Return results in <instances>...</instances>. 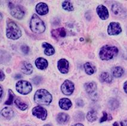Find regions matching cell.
I'll return each mask as SVG.
<instances>
[{
    "label": "cell",
    "instance_id": "obj_23",
    "mask_svg": "<svg viewBox=\"0 0 127 126\" xmlns=\"http://www.w3.org/2000/svg\"><path fill=\"white\" fill-rule=\"evenodd\" d=\"M84 67L85 73L88 75H92V74L95 73V68H94V67L93 66V65L90 63H86L84 64Z\"/></svg>",
    "mask_w": 127,
    "mask_h": 126
},
{
    "label": "cell",
    "instance_id": "obj_28",
    "mask_svg": "<svg viewBox=\"0 0 127 126\" xmlns=\"http://www.w3.org/2000/svg\"><path fill=\"white\" fill-rule=\"evenodd\" d=\"M112 11L116 15H120L122 14V8L118 4H113L112 7Z\"/></svg>",
    "mask_w": 127,
    "mask_h": 126
},
{
    "label": "cell",
    "instance_id": "obj_42",
    "mask_svg": "<svg viewBox=\"0 0 127 126\" xmlns=\"http://www.w3.org/2000/svg\"><path fill=\"white\" fill-rule=\"evenodd\" d=\"M44 126H50V124H45V125H44Z\"/></svg>",
    "mask_w": 127,
    "mask_h": 126
},
{
    "label": "cell",
    "instance_id": "obj_27",
    "mask_svg": "<svg viewBox=\"0 0 127 126\" xmlns=\"http://www.w3.org/2000/svg\"><path fill=\"white\" fill-rule=\"evenodd\" d=\"M62 7L63 9L68 11H72L74 10L72 4L68 1H64L62 2Z\"/></svg>",
    "mask_w": 127,
    "mask_h": 126
},
{
    "label": "cell",
    "instance_id": "obj_26",
    "mask_svg": "<svg viewBox=\"0 0 127 126\" xmlns=\"http://www.w3.org/2000/svg\"><path fill=\"white\" fill-rule=\"evenodd\" d=\"M14 104H16V105L17 106V108H19V109H21L22 111L26 110V109L28 108L27 104H26L23 102H22L20 99H16V100L14 101Z\"/></svg>",
    "mask_w": 127,
    "mask_h": 126
},
{
    "label": "cell",
    "instance_id": "obj_16",
    "mask_svg": "<svg viewBox=\"0 0 127 126\" xmlns=\"http://www.w3.org/2000/svg\"><path fill=\"white\" fill-rule=\"evenodd\" d=\"M72 104L70 99L67 98H62L59 101V106L62 109L69 110L72 106Z\"/></svg>",
    "mask_w": 127,
    "mask_h": 126
},
{
    "label": "cell",
    "instance_id": "obj_3",
    "mask_svg": "<svg viewBox=\"0 0 127 126\" xmlns=\"http://www.w3.org/2000/svg\"><path fill=\"white\" fill-rule=\"evenodd\" d=\"M34 101L39 105H48L52 101V96L47 90L39 89L35 93Z\"/></svg>",
    "mask_w": 127,
    "mask_h": 126
},
{
    "label": "cell",
    "instance_id": "obj_32",
    "mask_svg": "<svg viewBox=\"0 0 127 126\" xmlns=\"http://www.w3.org/2000/svg\"><path fill=\"white\" fill-rule=\"evenodd\" d=\"M29 47L27 45H22L21 46V50L22 51V52L25 54H27L29 53Z\"/></svg>",
    "mask_w": 127,
    "mask_h": 126
},
{
    "label": "cell",
    "instance_id": "obj_30",
    "mask_svg": "<svg viewBox=\"0 0 127 126\" xmlns=\"http://www.w3.org/2000/svg\"><path fill=\"white\" fill-rule=\"evenodd\" d=\"M74 118L76 120H78V121H82L84 119V115L83 113L81 112H78V113L76 114Z\"/></svg>",
    "mask_w": 127,
    "mask_h": 126
},
{
    "label": "cell",
    "instance_id": "obj_37",
    "mask_svg": "<svg viewBox=\"0 0 127 126\" xmlns=\"http://www.w3.org/2000/svg\"><path fill=\"white\" fill-rule=\"evenodd\" d=\"M121 126H127V120H124L121 122Z\"/></svg>",
    "mask_w": 127,
    "mask_h": 126
},
{
    "label": "cell",
    "instance_id": "obj_40",
    "mask_svg": "<svg viewBox=\"0 0 127 126\" xmlns=\"http://www.w3.org/2000/svg\"><path fill=\"white\" fill-rule=\"evenodd\" d=\"M1 97L2 98V87L1 86Z\"/></svg>",
    "mask_w": 127,
    "mask_h": 126
},
{
    "label": "cell",
    "instance_id": "obj_17",
    "mask_svg": "<svg viewBox=\"0 0 127 126\" xmlns=\"http://www.w3.org/2000/svg\"><path fill=\"white\" fill-rule=\"evenodd\" d=\"M69 118V115L68 114L64 113V112H61L59 113L57 115L56 120H57V123L60 124H65L66 123H68Z\"/></svg>",
    "mask_w": 127,
    "mask_h": 126
},
{
    "label": "cell",
    "instance_id": "obj_43",
    "mask_svg": "<svg viewBox=\"0 0 127 126\" xmlns=\"http://www.w3.org/2000/svg\"></svg>",
    "mask_w": 127,
    "mask_h": 126
},
{
    "label": "cell",
    "instance_id": "obj_15",
    "mask_svg": "<svg viewBox=\"0 0 127 126\" xmlns=\"http://www.w3.org/2000/svg\"><path fill=\"white\" fill-rule=\"evenodd\" d=\"M35 65L38 69L39 70H45L47 68L48 65V61L46 59L44 58H38L35 61Z\"/></svg>",
    "mask_w": 127,
    "mask_h": 126
},
{
    "label": "cell",
    "instance_id": "obj_29",
    "mask_svg": "<svg viewBox=\"0 0 127 126\" xmlns=\"http://www.w3.org/2000/svg\"><path fill=\"white\" fill-rule=\"evenodd\" d=\"M15 97V95L14 94L12 90L11 89L8 90V98L7 100L5 102V105H11L13 103V101H14V98Z\"/></svg>",
    "mask_w": 127,
    "mask_h": 126
},
{
    "label": "cell",
    "instance_id": "obj_38",
    "mask_svg": "<svg viewBox=\"0 0 127 126\" xmlns=\"http://www.w3.org/2000/svg\"><path fill=\"white\" fill-rule=\"evenodd\" d=\"M72 126H84V125H83V124H81V123H78V124H74V125H73Z\"/></svg>",
    "mask_w": 127,
    "mask_h": 126
},
{
    "label": "cell",
    "instance_id": "obj_31",
    "mask_svg": "<svg viewBox=\"0 0 127 126\" xmlns=\"http://www.w3.org/2000/svg\"><path fill=\"white\" fill-rule=\"evenodd\" d=\"M103 115L100 120V123L104 122V121H107V120H109V118L108 117V115H107V114L106 113V112H105V111H103Z\"/></svg>",
    "mask_w": 127,
    "mask_h": 126
},
{
    "label": "cell",
    "instance_id": "obj_9",
    "mask_svg": "<svg viewBox=\"0 0 127 126\" xmlns=\"http://www.w3.org/2000/svg\"><path fill=\"white\" fill-rule=\"evenodd\" d=\"M32 114L34 116L42 120H46L47 117V110L40 106H36L32 109Z\"/></svg>",
    "mask_w": 127,
    "mask_h": 126
},
{
    "label": "cell",
    "instance_id": "obj_4",
    "mask_svg": "<svg viewBox=\"0 0 127 126\" xmlns=\"http://www.w3.org/2000/svg\"><path fill=\"white\" fill-rule=\"evenodd\" d=\"M30 28L34 33L40 34L45 31V26L44 21L36 14H33L30 21Z\"/></svg>",
    "mask_w": 127,
    "mask_h": 126
},
{
    "label": "cell",
    "instance_id": "obj_19",
    "mask_svg": "<svg viewBox=\"0 0 127 126\" xmlns=\"http://www.w3.org/2000/svg\"><path fill=\"white\" fill-rule=\"evenodd\" d=\"M84 88L88 93H93L97 89V84L94 82H88L84 84Z\"/></svg>",
    "mask_w": 127,
    "mask_h": 126
},
{
    "label": "cell",
    "instance_id": "obj_41",
    "mask_svg": "<svg viewBox=\"0 0 127 126\" xmlns=\"http://www.w3.org/2000/svg\"><path fill=\"white\" fill-rule=\"evenodd\" d=\"M2 13H1V20H2Z\"/></svg>",
    "mask_w": 127,
    "mask_h": 126
},
{
    "label": "cell",
    "instance_id": "obj_18",
    "mask_svg": "<svg viewBox=\"0 0 127 126\" xmlns=\"http://www.w3.org/2000/svg\"><path fill=\"white\" fill-rule=\"evenodd\" d=\"M1 114L4 118H6L7 120H10L14 116V112L13 109H11V108L8 107H5L1 110Z\"/></svg>",
    "mask_w": 127,
    "mask_h": 126
},
{
    "label": "cell",
    "instance_id": "obj_36",
    "mask_svg": "<svg viewBox=\"0 0 127 126\" xmlns=\"http://www.w3.org/2000/svg\"><path fill=\"white\" fill-rule=\"evenodd\" d=\"M4 79H5V74H4L3 71L1 70V81H3Z\"/></svg>",
    "mask_w": 127,
    "mask_h": 126
},
{
    "label": "cell",
    "instance_id": "obj_35",
    "mask_svg": "<svg viewBox=\"0 0 127 126\" xmlns=\"http://www.w3.org/2000/svg\"><path fill=\"white\" fill-rule=\"evenodd\" d=\"M124 90L125 93H127V81H126L124 84Z\"/></svg>",
    "mask_w": 127,
    "mask_h": 126
},
{
    "label": "cell",
    "instance_id": "obj_14",
    "mask_svg": "<svg viewBox=\"0 0 127 126\" xmlns=\"http://www.w3.org/2000/svg\"><path fill=\"white\" fill-rule=\"evenodd\" d=\"M51 35L54 38L58 39L60 38H64L66 35V32L64 28L54 29L51 31Z\"/></svg>",
    "mask_w": 127,
    "mask_h": 126
},
{
    "label": "cell",
    "instance_id": "obj_22",
    "mask_svg": "<svg viewBox=\"0 0 127 126\" xmlns=\"http://www.w3.org/2000/svg\"><path fill=\"white\" fill-rule=\"evenodd\" d=\"M100 79L102 82H105L107 83H110L113 80L112 76L107 72H103L100 76Z\"/></svg>",
    "mask_w": 127,
    "mask_h": 126
},
{
    "label": "cell",
    "instance_id": "obj_13",
    "mask_svg": "<svg viewBox=\"0 0 127 126\" xmlns=\"http://www.w3.org/2000/svg\"><path fill=\"white\" fill-rule=\"evenodd\" d=\"M21 70L24 74L26 75H29L33 72V66L31 63L24 61V62H22L21 64Z\"/></svg>",
    "mask_w": 127,
    "mask_h": 126
},
{
    "label": "cell",
    "instance_id": "obj_39",
    "mask_svg": "<svg viewBox=\"0 0 127 126\" xmlns=\"http://www.w3.org/2000/svg\"><path fill=\"white\" fill-rule=\"evenodd\" d=\"M113 126H119V124H118V122H115L113 124Z\"/></svg>",
    "mask_w": 127,
    "mask_h": 126
},
{
    "label": "cell",
    "instance_id": "obj_2",
    "mask_svg": "<svg viewBox=\"0 0 127 126\" xmlns=\"http://www.w3.org/2000/svg\"><path fill=\"white\" fill-rule=\"evenodd\" d=\"M119 49L116 46L105 45L101 48L99 52L100 59L103 61H108L112 60L118 55Z\"/></svg>",
    "mask_w": 127,
    "mask_h": 126
},
{
    "label": "cell",
    "instance_id": "obj_25",
    "mask_svg": "<svg viewBox=\"0 0 127 126\" xmlns=\"http://www.w3.org/2000/svg\"><path fill=\"white\" fill-rule=\"evenodd\" d=\"M87 119L90 122H94L97 119V114L96 111L91 110L87 114Z\"/></svg>",
    "mask_w": 127,
    "mask_h": 126
},
{
    "label": "cell",
    "instance_id": "obj_12",
    "mask_svg": "<svg viewBox=\"0 0 127 126\" xmlns=\"http://www.w3.org/2000/svg\"><path fill=\"white\" fill-rule=\"evenodd\" d=\"M36 11L39 15H45L48 13V7L47 4L44 2H39L36 5Z\"/></svg>",
    "mask_w": 127,
    "mask_h": 126
},
{
    "label": "cell",
    "instance_id": "obj_21",
    "mask_svg": "<svg viewBox=\"0 0 127 126\" xmlns=\"http://www.w3.org/2000/svg\"><path fill=\"white\" fill-rule=\"evenodd\" d=\"M112 73L113 77H116V78H119V77H121L124 74V70L121 67H115L112 68Z\"/></svg>",
    "mask_w": 127,
    "mask_h": 126
},
{
    "label": "cell",
    "instance_id": "obj_34",
    "mask_svg": "<svg viewBox=\"0 0 127 126\" xmlns=\"http://www.w3.org/2000/svg\"><path fill=\"white\" fill-rule=\"evenodd\" d=\"M76 104H77L79 106H83L84 102L82 101V100H81V99H79V100L77 101V103H76Z\"/></svg>",
    "mask_w": 127,
    "mask_h": 126
},
{
    "label": "cell",
    "instance_id": "obj_11",
    "mask_svg": "<svg viewBox=\"0 0 127 126\" xmlns=\"http://www.w3.org/2000/svg\"><path fill=\"white\" fill-rule=\"evenodd\" d=\"M57 67L62 74H66L69 71V62L66 59H60L57 63Z\"/></svg>",
    "mask_w": 127,
    "mask_h": 126
},
{
    "label": "cell",
    "instance_id": "obj_33",
    "mask_svg": "<svg viewBox=\"0 0 127 126\" xmlns=\"http://www.w3.org/2000/svg\"><path fill=\"white\" fill-rule=\"evenodd\" d=\"M41 80H42V78L41 77H39V76H36L35 78L33 79L32 80V82L35 83V84H39Z\"/></svg>",
    "mask_w": 127,
    "mask_h": 126
},
{
    "label": "cell",
    "instance_id": "obj_6",
    "mask_svg": "<svg viewBox=\"0 0 127 126\" xmlns=\"http://www.w3.org/2000/svg\"><path fill=\"white\" fill-rule=\"evenodd\" d=\"M9 6L10 14H11L13 17L18 19V20L23 19V17L25 16V11L23 10V8L19 6V5H14L11 2H10Z\"/></svg>",
    "mask_w": 127,
    "mask_h": 126
},
{
    "label": "cell",
    "instance_id": "obj_5",
    "mask_svg": "<svg viewBox=\"0 0 127 126\" xmlns=\"http://www.w3.org/2000/svg\"><path fill=\"white\" fill-rule=\"evenodd\" d=\"M16 90L22 95H27L32 91V87L29 82L20 80L16 83Z\"/></svg>",
    "mask_w": 127,
    "mask_h": 126
},
{
    "label": "cell",
    "instance_id": "obj_8",
    "mask_svg": "<svg viewBox=\"0 0 127 126\" xmlns=\"http://www.w3.org/2000/svg\"><path fill=\"white\" fill-rule=\"evenodd\" d=\"M122 32L121 24L118 22H111L107 27V33L110 36L118 35Z\"/></svg>",
    "mask_w": 127,
    "mask_h": 126
},
{
    "label": "cell",
    "instance_id": "obj_10",
    "mask_svg": "<svg viewBox=\"0 0 127 126\" xmlns=\"http://www.w3.org/2000/svg\"><path fill=\"white\" fill-rule=\"evenodd\" d=\"M96 11L98 16L101 20H107L109 17V13L107 8L103 5H98L96 8Z\"/></svg>",
    "mask_w": 127,
    "mask_h": 126
},
{
    "label": "cell",
    "instance_id": "obj_7",
    "mask_svg": "<svg viewBox=\"0 0 127 126\" xmlns=\"http://www.w3.org/2000/svg\"><path fill=\"white\" fill-rule=\"evenodd\" d=\"M75 86L74 84L71 81L66 80L63 83L61 86V90L62 93L64 95L69 96L72 95L74 91Z\"/></svg>",
    "mask_w": 127,
    "mask_h": 126
},
{
    "label": "cell",
    "instance_id": "obj_20",
    "mask_svg": "<svg viewBox=\"0 0 127 126\" xmlns=\"http://www.w3.org/2000/svg\"><path fill=\"white\" fill-rule=\"evenodd\" d=\"M42 47L44 48V54L48 56H51L53 55L55 52V50L53 46L50 43L47 42H44L42 43Z\"/></svg>",
    "mask_w": 127,
    "mask_h": 126
},
{
    "label": "cell",
    "instance_id": "obj_1",
    "mask_svg": "<svg viewBox=\"0 0 127 126\" xmlns=\"http://www.w3.org/2000/svg\"><path fill=\"white\" fill-rule=\"evenodd\" d=\"M6 35L8 39L16 40L22 36V32L20 27L14 21L8 19L7 21Z\"/></svg>",
    "mask_w": 127,
    "mask_h": 126
},
{
    "label": "cell",
    "instance_id": "obj_24",
    "mask_svg": "<svg viewBox=\"0 0 127 126\" xmlns=\"http://www.w3.org/2000/svg\"><path fill=\"white\" fill-rule=\"evenodd\" d=\"M108 106L111 110H115L119 107V102L117 99H115V98H112L109 101Z\"/></svg>",
    "mask_w": 127,
    "mask_h": 126
}]
</instances>
